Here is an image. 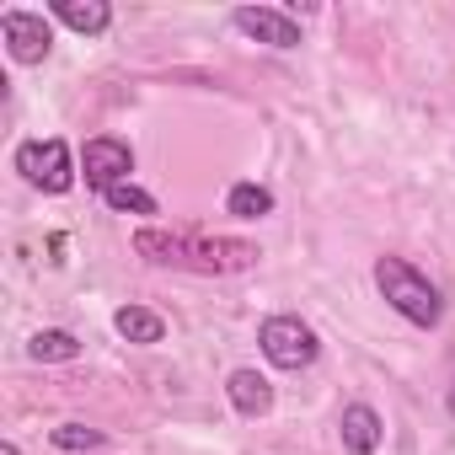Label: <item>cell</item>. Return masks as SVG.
Here are the masks:
<instances>
[{"label": "cell", "mask_w": 455, "mask_h": 455, "mask_svg": "<svg viewBox=\"0 0 455 455\" xmlns=\"http://www.w3.org/2000/svg\"><path fill=\"white\" fill-rule=\"evenodd\" d=\"M134 252L156 268H182V274H247L258 268V247L242 236H209V231H182V225H140Z\"/></svg>", "instance_id": "1"}, {"label": "cell", "mask_w": 455, "mask_h": 455, "mask_svg": "<svg viewBox=\"0 0 455 455\" xmlns=\"http://www.w3.org/2000/svg\"><path fill=\"white\" fill-rule=\"evenodd\" d=\"M375 290H380V300L402 316V322H412V327H439L444 322V295H439V284L434 279H423L412 263H402V258H375Z\"/></svg>", "instance_id": "2"}, {"label": "cell", "mask_w": 455, "mask_h": 455, "mask_svg": "<svg viewBox=\"0 0 455 455\" xmlns=\"http://www.w3.org/2000/svg\"><path fill=\"white\" fill-rule=\"evenodd\" d=\"M258 348H263V359L274 364V370H311L316 359H322V338H316V327L306 322V316H290V311H279V316H268L263 327H258Z\"/></svg>", "instance_id": "3"}, {"label": "cell", "mask_w": 455, "mask_h": 455, "mask_svg": "<svg viewBox=\"0 0 455 455\" xmlns=\"http://www.w3.org/2000/svg\"><path fill=\"white\" fill-rule=\"evenodd\" d=\"M17 172L28 177V188H38V193H70L76 188V161H70V145L60 140V134H49V140H22L17 145Z\"/></svg>", "instance_id": "4"}, {"label": "cell", "mask_w": 455, "mask_h": 455, "mask_svg": "<svg viewBox=\"0 0 455 455\" xmlns=\"http://www.w3.org/2000/svg\"><path fill=\"white\" fill-rule=\"evenodd\" d=\"M0 44L17 65H44L54 54V22L44 12H0Z\"/></svg>", "instance_id": "5"}, {"label": "cell", "mask_w": 455, "mask_h": 455, "mask_svg": "<svg viewBox=\"0 0 455 455\" xmlns=\"http://www.w3.org/2000/svg\"><path fill=\"white\" fill-rule=\"evenodd\" d=\"M129 172H134V150H129V140H118V134H97V140H86V150H81V177H86V188L108 193V188L129 182Z\"/></svg>", "instance_id": "6"}, {"label": "cell", "mask_w": 455, "mask_h": 455, "mask_svg": "<svg viewBox=\"0 0 455 455\" xmlns=\"http://www.w3.org/2000/svg\"><path fill=\"white\" fill-rule=\"evenodd\" d=\"M231 22H236V33H247V38H258L268 49H300L306 44L300 38V22L284 6H236Z\"/></svg>", "instance_id": "7"}, {"label": "cell", "mask_w": 455, "mask_h": 455, "mask_svg": "<svg viewBox=\"0 0 455 455\" xmlns=\"http://www.w3.org/2000/svg\"><path fill=\"white\" fill-rule=\"evenodd\" d=\"M338 434H343V450L348 455H375L386 444V423L370 402H348L343 418H338Z\"/></svg>", "instance_id": "8"}, {"label": "cell", "mask_w": 455, "mask_h": 455, "mask_svg": "<svg viewBox=\"0 0 455 455\" xmlns=\"http://www.w3.org/2000/svg\"><path fill=\"white\" fill-rule=\"evenodd\" d=\"M225 396H231V407H236L242 418H268V412H274V380H268L263 370H231Z\"/></svg>", "instance_id": "9"}, {"label": "cell", "mask_w": 455, "mask_h": 455, "mask_svg": "<svg viewBox=\"0 0 455 455\" xmlns=\"http://www.w3.org/2000/svg\"><path fill=\"white\" fill-rule=\"evenodd\" d=\"M49 12H54V22H65L81 38H102L113 28V6H108V0H54Z\"/></svg>", "instance_id": "10"}, {"label": "cell", "mask_w": 455, "mask_h": 455, "mask_svg": "<svg viewBox=\"0 0 455 455\" xmlns=\"http://www.w3.org/2000/svg\"><path fill=\"white\" fill-rule=\"evenodd\" d=\"M113 327H118V338H129V343H140V348H150V343L166 338V316L150 311V306H118V311H113Z\"/></svg>", "instance_id": "11"}, {"label": "cell", "mask_w": 455, "mask_h": 455, "mask_svg": "<svg viewBox=\"0 0 455 455\" xmlns=\"http://www.w3.org/2000/svg\"><path fill=\"white\" fill-rule=\"evenodd\" d=\"M28 354H33L38 364H70V359H81V338H76L70 327H44V332H33Z\"/></svg>", "instance_id": "12"}, {"label": "cell", "mask_w": 455, "mask_h": 455, "mask_svg": "<svg viewBox=\"0 0 455 455\" xmlns=\"http://www.w3.org/2000/svg\"><path fill=\"white\" fill-rule=\"evenodd\" d=\"M225 209H231L236 220H263V214H274V193L263 182H236L231 193H225Z\"/></svg>", "instance_id": "13"}, {"label": "cell", "mask_w": 455, "mask_h": 455, "mask_svg": "<svg viewBox=\"0 0 455 455\" xmlns=\"http://www.w3.org/2000/svg\"><path fill=\"white\" fill-rule=\"evenodd\" d=\"M49 439L65 455H86V450H102L108 444V434L102 428H86V423H60V428H49Z\"/></svg>", "instance_id": "14"}, {"label": "cell", "mask_w": 455, "mask_h": 455, "mask_svg": "<svg viewBox=\"0 0 455 455\" xmlns=\"http://www.w3.org/2000/svg\"><path fill=\"white\" fill-rule=\"evenodd\" d=\"M102 204H108L113 214H156V193H145L140 182H118V188H108Z\"/></svg>", "instance_id": "15"}, {"label": "cell", "mask_w": 455, "mask_h": 455, "mask_svg": "<svg viewBox=\"0 0 455 455\" xmlns=\"http://www.w3.org/2000/svg\"><path fill=\"white\" fill-rule=\"evenodd\" d=\"M0 455H22V444H17V439H6V444H0Z\"/></svg>", "instance_id": "16"}]
</instances>
